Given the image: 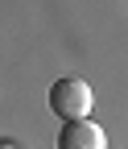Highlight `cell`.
I'll return each mask as SVG.
<instances>
[{
  "label": "cell",
  "instance_id": "cell-2",
  "mask_svg": "<svg viewBox=\"0 0 128 149\" xmlns=\"http://www.w3.org/2000/svg\"><path fill=\"white\" fill-rule=\"evenodd\" d=\"M58 149H107V137L91 120H70L58 133Z\"/></svg>",
  "mask_w": 128,
  "mask_h": 149
},
{
  "label": "cell",
  "instance_id": "cell-1",
  "mask_svg": "<svg viewBox=\"0 0 128 149\" xmlns=\"http://www.w3.org/2000/svg\"><path fill=\"white\" fill-rule=\"evenodd\" d=\"M91 104H95V95H91V87L83 79H58L50 87V112L58 120H87L91 116Z\"/></svg>",
  "mask_w": 128,
  "mask_h": 149
}]
</instances>
